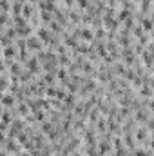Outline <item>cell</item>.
Segmentation results:
<instances>
[{
  "label": "cell",
  "mask_w": 154,
  "mask_h": 156,
  "mask_svg": "<svg viewBox=\"0 0 154 156\" xmlns=\"http://www.w3.org/2000/svg\"><path fill=\"white\" fill-rule=\"evenodd\" d=\"M26 47H27V49H40V47H42V42H40L38 36L31 35V36L26 40Z\"/></svg>",
  "instance_id": "obj_1"
},
{
  "label": "cell",
  "mask_w": 154,
  "mask_h": 156,
  "mask_svg": "<svg viewBox=\"0 0 154 156\" xmlns=\"http://www.w3.org/2000/svg\"><path fill=\"white\" fill-rule=\"evenodd\" d=\"M27 69H29L31 73H36V69H38V58H31V60L27 62Z\"/></svg>",
  "instance_id": "obj_2"
},
{
  "label": "cell",
  "mask_w": 154,
  "mask_h": 156,
  "mask_svg": "<svg viewBox=\"0 0 154 156\" xmlns=\"http://www.w3.org/2000/svg\"><path fill=\"white\" fill-rule=\"evenodd\" d=\"M141 26H143V29H145L147 33H150V29H152V20H150V16H147V18L141 20Z\"/></svg>",
  "instance_id": "obj_3"
},
{
  "label": "cell",
  "mask_w": 154,
  "mask_h": 156,
  "mask_svg": "<svg viewBox=\"0 0 154 156\" xmlns=\"http://www.w3.org/2000/svg\"><path fill=\"white\" fill-rule=\"evenodd\" d=\"M13 104H15V96H11V95H4L2 96V105H6V107L9 105L11 107Z\"/></svg>",
  "instance_id": "obj_4"
},
{
  "label": "cell",
  "mask_w": 154,
  "mask_h": 156,
  "mask_svg": "<svg viewBox=\"0 0 154 156\" xmlns=\"http://www.w3.org/2000/svg\"><path fill=\"white\" fill-rule=\"evenodd\" d=\"M42 131H43V132H49V135H51V132L55 131V129H53V123H51V122H43V123H42Z\"/></svg>",
  "instance_id": "obj_5"
},
{
  "label": "cell",
  "mask_w": 154,
  "mask_h": 156,
  "mask_svg": "<svg viewBox=\"0 0 154 156\" xmlns=\"http://www.w3.org/2000/svg\"><path fill=\"white\" fill-rule=\"evenodd\" d=\"M4 55H6V56H15V55H16V51H15V47L11 46V44L4 47Z\"/></svg>",
  "instance_id": "obj_6"
},
{
  "label": "cell",
  "mask_w": 154,
  "mask_h": 156,
  "mask_svg": "<svg viewBox=\"0 0 154 156\" xmlns=\"http://www.w3.org/2000/svg\"><path fill=\"white\" fill-rule=\"evenodd\" d=\"M18 113H20V115H27V113H29L27 104H20V105H18Z\"/></svg>",
  "instance_id": "obj_7"
},
{
  "label": "cell",
  "mask_w": 154,
  "mask_h": 156,
  "mask_svg": "<svg viewBox=\"0 0 154 156\" xmlns=\"http://www.w3.org/2000/svg\"><path fill=\"white\" fill-rule=\"evenodd\" d=\"M46 95L51 98V96H56V87H47L46 89Z\"/></svg>",
  "instance_id": "obj_8"
},
{
  "label": "cell",
  "mask_w": 154,
  "mask_h": 156,
  "mask_svg": "<svg viewBox=\"0 0 154 156\" xmlns=\"http://www.w3.org/2000/svg\"><path fill=\"white\" fill-rule=\"evenodd\" d=\"M13 13H15V15H18V13H22V4H20V2H16V4H13Z\"/></svg>",
  "instance_id": "obj_9"
},
{
  "label": "cell",
  "mask_w": 154,
  "mask_h": 156,
  "mask_svg": "<svg viewBox=\"0 0 154 156\" xmlns=\"http://www.w3.org/2000/svg\"><path fill=\"white\" fill-rule=\"evenodd\" d=\"M0 7H2V11H7L9 9V2L7 0H0Z\"/></svg>",
  "instance_id": "obj_10"
},
{
  "label": "cell",
  "mask_w": 154,
  "mask_h": 156,
  "mask_svg": "<svg viewBox=\"0 0 154 156\" xmlns=\"http://www.w3.org/2000/svg\"><path fill=\"white\" fill-rule=\"evenodd\" d=\"M6 87H9L7 80H6V78H4V80H0V89H6Z\"/></svg>",
  "instance_id": "obj_11"
},
{
  "label": "cell",
  "mask_w": 154,
  "mask_h": 156,
  "mask_svg": "<svg viewBox=\"0 0 154 156\" xmlns=\"http://www.w3.org/2000/svg\"><path fill=\"white\" fill-rule=\"evenodd\" d=\"M78 7H87V0H78Z\"/></svg>",
  "instance_id": "obj_12"
},
{
  "label": "cell",
  "mask_w": 154,
  "mask_h": 156,
  "mask_svg": "<svg viewBox=\"0 0 154 156\" xmlns=\"http://www.w3.org/2000/svg\"><path fill=\"white\" fill-rule=\"evenodd\" d=\"M4 69V62H2V58H0V71Z\"/></svg>",
  "instance_id": "obj_13"
},
{
  "label": "cell",
  "mask_w": 154,
  "mask_h": 156,
  "mask_svg": "<svg viewBox=\"0 0 154 156\" xmlns=\"http://www.w3.org/2000/svg\"><path fill=\"white\" fill-rule=\"evenodd\" d=\"M20 156H31L29 152H20Z\"/></svg>",
  "instance_id": "obj_14"
},
{
  "label": "cell",
  "mask_w": 154,
  "mask_h": 156,
  "mask_svg": "<svg viewBox=\"0 0 154 156\" xmlns=\"http://www.w3.org/2000/svg\"><path fill=\"white\" fill-rule=\"evenodd\" d=\"M0 113H2V104H0Z\"/></svg>",
  "instance_id": "obj_15"
},
{
  "label": "cell",
  "mask_w": 154,
  "mask_h": 156,
  "mask_svg": "<svg viewBox=\"0 0 154 156\" xmlns=\"http://www.w3.org/2000/svg\"><path fill=\"white\" fill-rule=\"evenodd\" d=\"M31 2H35V0H31Z\"/></svg>",
  "instance_id": "obj_16"
}]
</instances>
